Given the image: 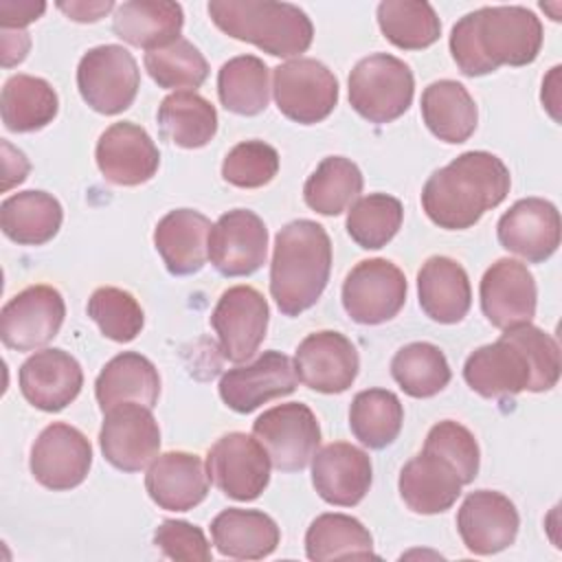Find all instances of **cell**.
I'll list each match as a JSON object with an SVG mask.
<instances>
[{"mask_svg": "<svg viewBox=\"0 0 562 562\" xmlns=\"http://www.w3.org/2000/svg\"><path fill=\"white\" fill-rule=\"evenodd\" d=\"M371 481L369 454L347 441L327 443L312 457V485L329 505H358L367 496Z\"/></svg>", "mask_w": 562, "mask_h": 562, "instance_id": "cell-24", "label": "cell"}, {"mask_svg": "<svg viewBox=\"0 0 562 562\" xmlns=\"http://www.w3.org/2000/svg\"><path fill=\"white\" fill-rule=\"evenodd\" d=\"M422 116L426 127L443 143H465L479 121L476 103L468 88L452 79L432 81L422 92Z\"/></svg>", "mask_w": 562, "mask_h": 562, "instance_id": "cell-33", "label": "cell"}, {"mask_svg": "<svg viewBox=\"0 0 562 562\" xmlns=\"http://www.w3.org/2000/svg\"><path fill=\"white\" fill-rule=\"evenodd\" d=\"M145 490L160 509L189 512L206 498L209 474L198 454L165 452L149 463Z\"/></svg>", "mask_w": 562, "mask_h": 562, "instance_id": "cell-26", "label": "cell"}, {"mask_svg": "<svg viewBox=\"0 0 562 562\" xmlns=\"http://www.w3.org/2000/svg\"><path fill=\"white\" fill-rule=\"evenodd\" d=\"M512 187L505 162L490 151H465L437 169L422 189V206L432 224L446 231L474 226L498 206Z\"/></svg>", "mask_w": 562, "mask_h": 562, "instance_id": "cell-2", "label": "cell"}, {"mask_svg": "<svg viewBox=\"0 0 562 562\" xmlns=\"http://www.w3.org/2000/svg\"><path fill=\"white\" fill-rule=\"evenodd\" d=\"M222 105L239 116H257L268 108V66L255 55H237L217 72Z\"/></svg>", "mask_w": 562, "mask_h": 562, "instance_id": "cell-39", "label": "cell"}, {"mask_svg": "<svg viewBox=\"0 0 562 562\" xmlns=\"http://www.w3.org/2000/svg\"><path fill=\"white\" fill-rule=\"evenodd\" d=\"M382 35L402 50H422L441 35V22L428 2L384 0L378 4Z\"/></svg>", "mask_w": 562, "mask_h": 562, "instance_id": "cell-41", "label": "cell"}, {"mask_svg": "<svg viewBox=\"0 0 562 562\" xmlns=\"http://www.w3.org/2000/svg\"><path fill=\"white\" fill-rule=\"evenodd\" d=\"M268 228L248 209H233L209 233V261L224 277H248L266 263Z\"/></svg>", "mask_w": 562, "mask_h": 562, "instance_id": "cell-16", "label": "cell"}, {"mask_svg": "<svg viewBox=\"0 0 562 562\" xmlns=\"http://www.w3.org/2000/svg\"><path fill=\"white\" fill-rule=\"evenodd\" d=\"M424 448L448 459L454 465V470L459 472L463 485H468L476 479L479 463H481L479 443H476L474 435L459 422L443 419V422L435 424L426 435Z\"/></svg>", "mask_w": 562, "mask_h": 562, "instance_id": "cell-46", "label": "cell"}, {"mask_svg": "<svg viewBox=\"0 0 562 562\" xmlns=\"http://www.w3.org/2000/svg\"><path fill=\"white\" fill-rule=\"evenodd\" d=\"M57 9L64 11L75 22H97L108 15L116 4L112 0H94V2H57Z\"/></svg>", "mask_w": 562, "mask_h": 562, "instance_id": "cell-50", "label": "cell"}, {"mask_svg": "<svg viewBox=\"0 0 562 562\" xmlns=\"http://www.w3.org/2000/svg\"><path fill=\"white\" fill-rule=\"evenodd\" d=\"M518 527L516 505L494 490L470 492L457 514L459 536L474 555H492L507 549L514 544Z\"/></svg>", "mask_w": 562, "mask_h": 562, "instance_id": "cell-21", "label": "cell"}, {"mask_svg": "<svg viewBox=\"0 0 562 562\" xmlns=\"http://www.w3.org/2000/svg\"><path fill=\"white\" fill-rule=\"evenodd\" d=\"M252 437L281 472H301L321 443V426L307 404L288 402L263 411L252 424Z\"/></svg>", "mask_w": 562, "mask_h": 562, "instance_id": "cell-8", "label": "cell"}, {"mask_svg": "<svg viewBox=\"0 0 562 562\" xmlns=\"http://www.w3.org/2000/svg\"><path fill=\"white\" fill-rule=\"evenodd\" d=\"M270 457L246 432L220 437L206 454V474L213 485L235 501H255L270 483Z\"/></svg>", "mask_w": 562, "mask_h": 562, "instance_id": "cell-10", "label": "cell"}, {"mask_svg": "<svg viewBox=\"0 0 562 562\" xmlns=\"http://www.w3.org/2000/svg\"><path fill=\"white\" fill-rule=\"evenodd\" d=\"M362 191V171L345 156H327L303 184L305 204L321 215H340Z\"/></svg>", "mask_w": 562, "mask_h": 562, "instance_id": "cell-38", "label": "cell"}, {"mask_svg": "<svg viewBox=\"0 0 562 562\" xmlns=\"http://www.w3.org/2000/svg\"><path fill=\"white\" fill-rule=\"evenodd\" d=\"M31 48V37L24 31H4L2 29V66L20 64Z\"/></svg>", "mask_w": 562, "mask_h": 562, "instance_id": "cell-51", "label": "cell"}, {"mask_svg": "<svg viewBox=\"0 0 562 562\" xmlns=\"http://www.w3.org/2000/svg\"><path fill=\"white\" fill-rule=\"evenodd\" d=\"M154 544L162 555L182 562H209L211 544L204 531L187 520H162L154 531Z\"/></svg>", "mask_w": 562, "mask_h": 562, "instance_id": "cell-48", "label": "cell"}, {"mask_svg": "<svg viewBox=\"0 0 562 562\" xmlns=\"http://www.w3.org/2000/svg\"><path fill=\"white\" fill-rule=\"evenodd\" d=\"M404 424V408L400 397L386 389H367L356 393L349 408V428L353 437L371 448L382 450L391 446Z\"/></svg>", "mask_w": 562, "mask_h": 562, "instance_id": "cell-37", "label": "cell"}, {"mask_svg": "<svg viewBox=\"0 0 562 562\" xmlns=\"http://www.w3.org/2000/svg\"><path fill=\"white\" fill-rule=\"evenodd\" d=\"M406 303V277L389 259H362L342 283V307L360 325H380Z\"/></svg>", "mask_w": 562, "mask_h": 562, "instance_id": "cell-9", "label": "cell"}, {"mask_svg": "<svg viewBox=\"0 0 562 562\" xmlns=\"http://www.w3.org/2000/svg\"><path fill=\"white\" fill-rule=\"evenodd\" d=\"M46 11V2L35 0H2L0 2V24L4 31L15 29L22 31L26 24L42 18Z\"/></svg>", "mask_w": 562, "mask_h": 562, "instance_id": "cell-49", "label": "cell"}, {"mask_svg": "<svg viewBox=\"0 0 562 562\" xmlns=\"http://www.w3.org/2000/svg\"><path fill=\"white\" fill-rule=\"evenodd\" d=\"M305 553L314 562L378 558L369 529L347 514H321L305 531Z\"/></svg>", "mask_w": 562, "mask_h": 562, "instance_id": "cell-36", "label": "cell"}, {"mask_svg": "<svg viewBox=\"0 0 562 562\" xmlns=\"http://www.w3.org/2000/svg\"><path fill=\"white\" fill-rule=\"evenodd\" d=\"M268 316L270 310L259 290L250 285L224 290L211 314L222 356L235 364L252 358L266 338Z\"/></svg>", "mask_w": 562, "mask_h": 562, "instance_id": "cell-14", "label": "cell"}, {"mask_svg": "<svg viewBox=\"0 0 562 562\" xmlns=\"http://www.w3.org/2000/svg\"><path fill=\"white\" fill-rule=\"evenodd\" d=\"M294 362L281 351H263L255 362L228 369L220 380V397L235 413H252L261 404L296 389Z\"/></svg>", "mask_w": 562, "mask_h": 562, "instance_id": "cell-19", "label": "cell"}, {"mask_svg": "<svg viewBox=\"0 0 562 562\" xmlns=\"http://www.w3.org/2000/svg\"><path fill=\"white\" fill-rule=\"evenodd\" d=\"M463 380L481 397H514L536 389V375L525 347L503 329L496 342L474 349L463 364Z\"/></svg>", "mask_w": 562, "mask_h": 562, "instance_id": "cell-12", "label": "cell"}, {"mask_svg": "<svg viewBox=\"0 0 562 562\" xmlns=\"http://www.w3.org/2000/svg\"><path fill=\"white\" fill-rule=\"evenodd\" d=\"M99 446L110 465L123 472H140L160 450V428L151 408L123 402L103 413Z\"/></svg>", "mask_w": 562, "mask_h": 562, "instance_id": "cell-11", "label": "cell"}, {"mask_svg": "<svg viewBox=\"0 0 562 562\" xmlns=\"http://www.w3.org/2000/svg\"><path fill=\"white\" fill-rule=\"evenodd\" d=\"M419 307L441 325L463 321L472 305V288L463 266L450 257L435 255L426 259L417 272Z\"/></svg>", "mask_w": 562, "mask_h": 562, "instance_id": "cell-28", "label": "cell"}, {"mask_svg": "<svg viewBox=\"0 0 562 562\" xmlns=\"http://www.w3.org/2000/svg\"><path fill=\"white\" fill-rule=\"evenodd\" d=\"M507 331L525 347V351L531 360L533 375H536L533 393L553 389L560 380V347H558L555 338L531 323L509 327Z\"/></svg>", "mask_w": 562, "mask_h": 562, "instance_id": "cell-47", "label": "cell"}, {"mask_svg": "<svg viewBox=\"0 0 562 562\" xmlns=\"http://www.w3.org/2000/svg\"><path fill=\"white\" fill-rule=\"evenodd\" d=\"M94 395L103 413L123 402H136L154 408L160 395L158 369L149 358L136 351H123L105 362L97 375Z\"/></svg>", "mask_w": 562, "mask_h": 562, "instance_id": "cell-31", "label": "cell"}, {"mask_svg": "<svg viewBox=\"0 0 562 562\" xmlns=\"http://www.w3.org/2000/svg\"><path fill=\"white\" fill-rule=\"evenodd\" d=\"M88 316L97 323L101 334L116 342L134 340L145 323L138 301L121 288H97L88 299Z\"/></svg>", "mask_w": 562, "mask_h": 562, "instance_id": "cell-44", "label": "cell"}, {"mask_svg": "<svg viewBox=\"0 0 562 562\" xmlns=\"http://www.w3.org/2000/svg\"><path fill=\"white\" fill-rule=\"evenodd\" d=\"M560 66H553L551 72L544 77L542 81V105L549 110V114L553 116V121H560L558 108H560V97H558V88H560Z\"/></svg>", "mask_w": 562, "mask_h": 562, "instance_id": "cell-52", "label": "cell"}, {"mask_svg": "<svg viewBox=\"0 0 562 562\" xmlns=\"http://www.w3.org/2000/svg\"><path fill=\"white\" fill-rule=\"evenodd\" d=\"M64 220L59 200L46 191H20L2 200L0 228L20 246H42L50 241Z\"/></svg>", "mask_w": 562, "mask_h": 562, "instance_id": "cell-32", "label": "cell"}, {"mask_svg": "<svg viewBox=\"0 0 562 562\" xmlns=\"http://www.w3.org/2000/svg\"><path fill=\"white\" fill-rule=\"evenodd\" d=\"M400 496L415 514H441L461 496L463 481L454 465L441 454L422 448L400 472Z\"/></svg>", "mask_w": 562, "mask_h": 562, "instance_id": "cell-25", "label": "cell"}, {"mask_svg": "<svg viewBox=\"0 0 562 562\" xmlns=\"http://www.w3.org/2000/svg\"><path fill=\"white\" fill-rule=\"evenodd\" d=\"M279 171V154L263 140L237 143L222 162V178L239 189H259Z\"/></svg>", "mask_w": 562, "mask_h": 562, "instance_id": "cell-45", "label": "cell"}, {"mask_svg": "<svg viewBox=\"0 0 562 562\" xmlns=\"http://www.w3.org/2000/svg\"><path fill=\"white\" fill-rule=\"evenodd\" d=\"M145 70L149 77L167 90H193L209 77V64L198 46L178 37L167 46L145 53Z\"/></svg>", "mask_w": 562, "mask_h": 562, "instance_id": "cell-43", "label": "cell"}, {"mask_svg": "<svg viewBox=\"0 0 562 562\" xmlns=\"http://www.w3.org/2000/svg\"><path fill=\"white\" fill-rule=\"evenodd\" d=\"M97 167L119 187H136L151 180L160 165V151L151 136L132 121L112 123L97 140Z\"/></svg>", "mask_w": 562, "mask_h": 562, "instance_id": "cell-18", "label": "cell"}, {"mask_svg": "<svg viewBox=\"0 0 562 562\" xmlns=\"http://www.w3.org/2000/svg\"><path fill=\"white\" fill-rule=\"evenodd\" d=\"M66 303L53 285H29L9 299L0 312V338L15 351L48 345L61 329Z\"/></svg>", "mask_w": 562, "mask_h": 562, "instance_id": "cell-13", "label": "cell"}, {"mask_svg": "<svg viewBox=\"0 0 562 562\" xmlns=\"http://www.w3.org/2000/svg\"><path fill=\"white\" fill-rule=\"evenodd\" d=\"M90 465L92 446L88 437L64 422L46 426L31 448V474L42 487L53 492H66L81 485Z\"/></svg>", "mask_w": 562, "mask_h": 562, "instance_id": "cell-15", "label": "cell"}, {"mask_svg": "<svg viewBox=\"0 0 562 562\" xmlns=\"http://www.w3.org/2000/svg\"><path fill=\"white\" fill-rule=\"evenodd\" d=\"M391 375L406 395L424 400L443 391L452 378V371L437 345L411 342L393 356Z\"/></svg>", "mask_w": 562, "mask_h": 562, "instance_id": "cell-40", "label": "cell"}, {"mask_svg": "<svg viewBox=\"0 0 562 562\" xmlns=\"http://www.w3.org/2000/svg\"><path fill=\"white\" fill-rule=\"evenodd\" d=\"M360 369L356 345L340 331H314L305 336L294 353L296 378L318 393L347 391Z\"/></svg>", "mask_w": 562, "mask_h": 562, "instance_id": "cell-17", "label": "cell"}, {"mask_svg": "<svg viewBox=\"0 0 562 562\" xmlns=\"http://www.w3.org/2000/svg\"><path fill=\"white\" fill-rule=\"evenodd\" d=\"M479 296L485 318L498 329L531 323L536 316V281L518 259L503 257L492 263L481 279Z\"/></svg>", "mask_w": 562, "mask_h": 562, "instance_id": "cell-20", "label": "cell"}, {"mask_svg": "<svg viewBox=\"0 0 562 562\" xmlns=\"http://www.w3.org/2000/svg\"><path fill=\"white\" fill-rule=\"evenodd\" d=\"M184 13L178 2L169 0H130L116 4L112 31L130 46L154 50L180 37Z\"/></svg>", "mask_w": 562, "mask_h": 562, "instance_id": "cell-29", "label": "cell"}, {"mask_svg": "<svg viewBox=\"0 0 562 562\" xmlns=\"http://www.w3.org/2000/svg\"><path fill=\"white\" fill-rule=\"evenodd\" d=\"M215 549L235 560H261L274 553L281 540L277 522L259 509L228 507L211 522Z\"/></svg>", "mask_w": 562, "mask_h": 562, "instance_id": "cell-30", "label": "cell"}, {"mask_svg": "<svg viewBox=\"0 0 562 562\" xmlns=\"http://www.w3.org/2000/svg\"><path fill=\"white\" fill-rule=\"evenodd\" d=\"M206 9L213 24L228 37L255 44L272 57H296L314 37L307 13L290 2L213 0Z\"/></svg>", "mask_w": 562, "mask_h": 562, "instance_id": "cell-4", "label": "cell"}, {"mask_svg": "<svg viewBox=\"0 0 562 562\" xmlns=\"http://www.w3.org/2000/svg\"><path fill=\"white\" fill-rule=\"evenodd\" d=\"M213 224L193 209L169 211L154 231V246L173 277L195 274L209 259V233Z\"/></svg>", "mask_w": 562, "mask_h": 562, "instance_id": "cell-27", "label": "cell"}, {"mask_svg": "<svg viewBox=\"0 0 562 562\" xmlns=\"http://www.w3.org/2000/svg\"><path fill=\"white\" fill-rule=\"evenodd\" d=\"M404 220L402 202L386 193H369L358 198L347 213V233L364 250L386 246L400 231Z\"/></svg>", "mask_w": 562, "mask_h": 562, "instance_id": "cell-42", "label": "cell"}, {"mask_svg": "<svg viewBox=\"0 0 562 562\" xmlns=\"http://www.w3.org/2000/svg\"><path fill=\"white\" fill-rule=\"evenodd\" d=\"M496 235L505 250L542 263L560 246V213L549 200L522 198L501 215Z\"/></svg>", "mask_w": 562, "mask_h": 562, "instance_id": "cell-22", "label": "cell"}, {"mask_svg": "<svg viewBox=\"0 0 562 562\" xmlns=\"http://www.w3.org/2000/svg\"><path fill=\"white\" fill-rule=\"evenodd\" d=\"M331 272V241L312 220H294L274 237L270 294L285 316H299L323 294Z\"/></svg>", "mask_w": 562, "mask_h": 562, "instance_id": "cell-3", "label": "cell"}, {"mask_svg": "<svg viewBox=\"0 0 562 562\" xmlns=\"http://www.w3.org/2000/svg\"><path fill=\"white\" fill-rule=\"evenodd\" d=\"M18 384L31 406L57 413L77 400L83 386V371L68 351L42 349L22 362Z\"/></svg>", "mask_w": 562, "mask_h": 562, "instance_id": "cell-23", "label": "cell"}, {"mask_svg": "<svg viewBox=\"0 0 562 562\" xmlns=\"http://www.w3.org/2000/svg\"><path fill=\"white\" fill-rule=\"evenodd\" d=\"M158 125L167 140L182 149L209 145L217 132L215 105L193 90L167 94L158 105Z\"/></svg>", "mask_w": 562, "mask_h": 562, "instance_id": "cell-35", "label": "cell"}, {"mask_svg": "<svg viewBox=\"0 0 562 562\" xmlns=\"http://www.w3.org/2000/svg\"><path fill=\"white\" fill-rule=\"evenodd\" d=\"M272 94L279 112L301 125L321 123L338 103V79L318 59L296 57L272 70Z\"/></svg>", "mask_w": 562, "mask_h": 562, "instance_id": "cell-7", "label": "cell"}, {"mask_svg": "<svg viewBox=\"0 0 562 562\" xmlns=\"http://www.w3.org/2000/svg\"><path fill=\"white\" fill-rule=\"evenodd\" d=\"M415 79L402 59L373 53L349 75V103L369 123L384 125L400 119L413 103Z\"/></svg>", "mask_w": 562, "mask_h": 562, "instance_id": "cell-5", "label": "cell"}, {"mask_svg": "<svg viewBox=\"0 0 562 562\" xmlns=\"http://www.w3.org/2000/svg\"><path fill=\"white\" fill-rule=\"evenodd\" d=\"M542 46L538 15L518 4L483 7L463 15L450 33V53L459 70L481 77L501 66H527Z\"/></svg>", "mask_w": 562, "mask_h": 562, "instance_id": "cell-1", "label": "cell"}, {"mask_svg": "<svg viewBox=\"0 0 562 562\" xmlns=\"http://www.w3.org/2000/svg\"><path fill=\"white\" fill-rule=\"evenodd\" d=\"M59 110L55 88L33 75H13L4 81L0 94V114L9 132H37L53 123Z\"/></svg>", "mask_w": 562, "mask_h": 562, "instance_id": "cell-34", "label": "cell"}, {"mask_svg": "<svg viewBox=\"0 0 562 562\" xmlns=\"http://www.w3.org/2000/svg\"><path fill=\"white\" fill-rule=\"evenodd\" d=\"M138 86V64L134 55L119 44L94 46L79 59V94L99 114L114 116L127 110L136 99Z\"/></svg>", "mask_w": 562, "mask_h": 562, "instance_id": "cell-6", "label": "cell"}]
</instances>
